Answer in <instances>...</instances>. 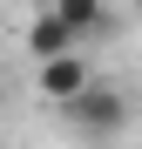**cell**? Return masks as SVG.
<instances>
[{"mask_svg":"<svg viewBox=\"0 0 142 149\" xmlns=\"http://www.w3.org/2000/svg\"><path fill=\"white\" fill-rule=\"evenodd\" d=\"M47 14H54L81 47L102 41V34H115V7H108V0H47Z\"/></svg>","mask_w":142,"mask_h":149,"instance_id":"obj_3","label":"cell"},{"mask_svg":"<svg viewBox=\"0 0 142 149\" xmlns=\"http://www.w3.org/2000/svg\"><path fill=\"white\" fill-rule=\"evenodd\" d=\"M20 41H27V54H34V61H54V54H68V47H81V41L68 34V27H61V20L47 14V7L27 20V34H20Z\"/></svg>","mask_w":142,"mask_h":149,"instance_id":"obj_4","label":"cell"},{"mask_svg":"<svg viewBox=\"0 0 142 149\" xmlns=\"http://www.w3.org/2000/svg\"><path fill=\"white\" fill-rule=\"evenodd\" d=\"M61 115H68V129H75V136L108 142V136H122V129H129V95L115 88V81H102V74H95L75 102H61Z\"/></svg>","mask_w":142,"mask_h":149,"instance_id":"obj_1","label":"cell"},{"mask_svg":"<svg viewBox=\"0 0 142 149\" xmlns=\"http://www.w3.org/2000/svg\"><path fill=\"white\" fill-rule=\"evenodd\" d=\"M95 81V61H88V47H68V54H54V61H34V88L47 95V102H75V95Z\"/></svg>","mask_w":142,"mask_h":149,"instance_id":"obj_2","label":"cell"}]
</instances>
